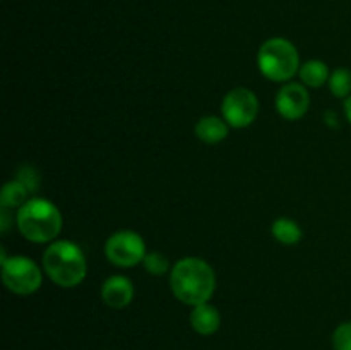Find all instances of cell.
<instances>
[{"label":"cell","instance_id":"9","mask_svg":"<svg viewBox=\"0 0 351 350\" xmlns=\"http://www.w3.org/2000/svg\"><path fill=\"white\" fill-rule=\"evenodd\" d=\"M101 299L108 307L123 309L132 302L134 285L123 275H113L103 281Z\"/></svg>","mask_w":351,"mask_h":350},{"label":"cell","instance_id":"4","mask_svg":"<svg viewBox=\"0 0 351 350\" xmlns=\"http://www.w3.org/2000/svg\"><path fill=\"white\" fill-rule=\"evenodd\" d=\"M257 65L269 81L287 82L300 71V57L287 38H269L257 51Z\"/></svg>","mask_w":351,"mask_h":350},{"label":"cell","instance_id":"7","mask_svg":"<svg viewBox=\"0 0 351 350\" xmlns=\"http://www.w3.org/2000/svg\"><path fill=\"white\" fill-rule=\"evenodd\" d=\"M223 119L233 129L249 127L259 115V100L256 93L247 88H233L221 103Z\"/></svg>","mask_w":351,"mask_h":350},{"label":"cell","instance_id":"13","mask_svg":"<svg viewBox=\"0 0 351 350\" xmlns=\"http://www.w3.org/2000/svg\"><path fill=\"white\" fill-rule=\"evenodd\" d=\"M27 189L23 182L10 180L3 185L2 192H0V206L3 209H19L24 202H27Z\"/></svg>","mask_w":351,"mask_h":350},{"label":"cell","instance_id":"17","mask_svg":"<svg viewBox=\"0 0 351 350\" xmlns=\"http://www.w3.org/2000/svg\"><path fill=\"white\" fill-rule=\"evenodd\" d=\"M335 350H351V321L341 323L332 333Z\"/></svg>","mask_w":351,"mask_h":350},{"label":"cell","instance_id":"16","mask_svg":"<svg viewBox=\"0 0 351 350\" xmlns=\"http://www.w3.org/2000/svg\"><path fill=\"white\" fill-rule=\"evenodd\" d=\"M144 268L149 275L153 277H163L165 273L170 271V264H168V259L165 254L158 253V250H153V253H147L146 257L143 261Z\"/></svg>","mask_w":351,"mask_h":350},{"label":"cell","instance_id":"11","mask_svg":"<svg viewBox=\"0 0 351 350\" xmlns=\"http://www.w3.org/2000/svg\"><path fill=\"white\" fill-rule=\"evenodd\" d=\"M230 126L223 117L206 115L195 124V136L206 144H218L228 136Z\"/></svg>","mask_w":351,"mask_h":350},{"label":"cell","instance_id":"10","mask_svg":"<svg viewBox=\"0 0 351 350\" xmlns=\"http://www.w3.org/2000/svg\"><path fill=\"white\" fill-rule=\"evenodd\" d=\"M191 326L195 333L202 336L215 335L221 326V314H219L218 307L209 302L194 305L191 312Z\"/></svg>","mask_w":351,"mask_h":350},{"label":"cell","instance_id":"5","mask_svg":"<svg viewBox=\"0 0 351 350\" xmlns=\"http://www.w3.org/2000/svg\"><path fill=\"white\" fill-rule=\"evenodd\" d=\"M2 281L16 295H31L41 287L40 266L26 256H10L2 261Z\"/></svg>","mask_w":351,"mask_h":350},{"label":"cell","instance_id":"15","mask_svg":"<svg viewBox=\"0 0 351 350\" xmlns=\"http://www.w3.org/2000/svg\"><path fill=\"white\" fill-rule=\"evenodd\" d=\"M329 89L336 98H348L351 95V71L350 69L339 67L329 75Z\"/></svg>","mask_w":351,"mask_h":350},{"label":"cell","instance_id":"12","mask_svg":"<svg viewBox=\"0 0 351 350\" xmlns=\"http://www.w3.org/2000/svg\"><path fill=\"white\" fill-rule=\"evenodd\" d=\"M298 75H300L302 82L305 86H311V88H321L322 84L329 81V67L326 62L317 60H307L305 64L300 65V71H298Z\"/></svg>","mask_w":351,"mask_h":350},{"label":"cell","instance_id":"6","mask_svg":"<svg viewBox=\"0 0 351 350\" xmlns=\"http://www.w3.org/2000/svg\"><path fill=\"white\" fill-rule=\"evenodd\" d=\"M146 244L134 230H119L105 242V256L119 268H132L146 257Z\"/></svg>","mask_w":351,"mask_h":350},{"label":"cell","instance_id":"3","mask_svg":"<svg viewBox=\"0 0 351 350\" xmlns=\"http://www.w3.org/2000/svg\"><path fill=\"white\" fill-rule=\"evenodd\" d=\"M16 223L24 239L34 244H48L60 233L62 215L48 199L33 198L17 209Z\"/></svg>","mask_w":351,"mask_h":350},{"label":"cell","instance_id":"2","mask_svg":"<svg viewBox=\"0 0 351 350\" xmlns=\"http://www.w3.org/2000/svg\"><path fill=\"white\" fill-rule=\"evenodd\" d=\"M43 271L62 288L77 287L88 273L84 253L71 240H53L45 249Z\"/></svg>","mask_w":351,"mask_h":350},{"label":"cell","instance_id":"18","mask_svg":"<svg viewBox=\"0 0 351 350\" xmlns=\"http://www.w3.org/2000/svg\"><path fill=\"white\" fill-rule=\"evenodd\" d=\"M17 175H19L17 180L23 182L29 192H34L38 189V185H40V175H38V172L34 170L33 167H29V165L21 167L19 172H17Z\"/></svg>","mask_w":351,"mask_h":350},{"label":"cell","instance_id":"8","mask_svg":"<svg viewBox=\"0 0 351 350\" xmlns=\"http://www.w3.org/2000/svg\"><path fill=\"white\" fill-rule=\"evenodd\" d=\"M308 105H311V96L307 89L298 82H288L276 95L278 112L287 120L302 119L307 113Z\"/></svg>","mask_w":351,"mask_h":350},{"label":"cell","instance_id":"1","mask_svg":"<svg viewBox=\"0 0 351 350\" xmlns=\"http://www.w3.org/2000/svg\"><path fill=\"white\" fill-rule=\"evenodd\" d=\"M170 287L175 297L187 305L209 302L216 290V275L201 257H184L170 271Z\"/></svg>","mask_w":351,"mask_h":350},{"label":"cell","instance_id":"14","mask_svg":"<svg viewBox=\"0 0 351 350\" xmlns=\"http://www.w3.org/2000/svg\"><path fill=\"white\" fill-rule=\"evenodd\" d=\"M271 232H273L274 239L278 242L285 244V246H295L302 239L300 225L290 218L274 220L273 226H271Z\"/></svg>","mask_w":351,"mask_h":350},{"label":"cell","instance_id":"19","mask_svg":"<svg viewBox=\"0 0 351 350\" xmlns=\"http://www.w3.org/2000/svg\"><path fill=\"white\" fill-rule=\"evenodd\" d=\"M345 115L346 119H348V122L351 124V95L345 100Z\"/></svg>","mask_w":351,"mask_h":350}]
</instances>
